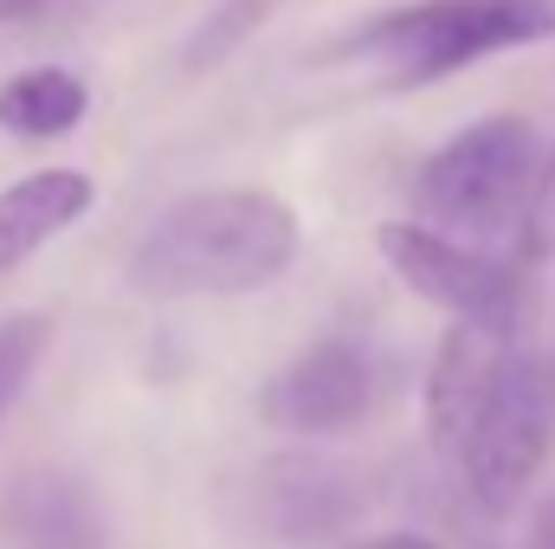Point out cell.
<instances>
[{
	"label": "cell",
	"mask_w": 555,
	"mask_h": 549,
	"mask_svg": "<svg viewBox=\"0 0 555 549\" xmlns=\"http://www.w3.org/2000/svg\"><path fill=\"white\" fill-rule=\"evenodd\" d=\"M304 246L297 207L272 188H207L149 220L130 278L149 297H233L291 272Z\"/></svg>",
	"instance_id": "cell-1"
},
{
	"label": "cell",
	"mask_w": 555,
	"mask_h": 549,
	"mask_svg": "<svg viewBox=\"0 0 555 549\" xmlns=\"http://www.w3.org/2000/svg\"><path fill=\"white\" fill-rule=\"evenodd\" d=\"M555 33V0H401L375 20H362L336 59H356L382 72V85H439L478 59L537 46Z\"/></svg>",
	"instance_id": "cell-2"
},
{
	"label": "cell",
	"mask_w": 555,
	"mask_h": 549,
	"mask_svg": "<svg viewBox=\"0 0 555 549\" xmlns=\"http://www.w3.org/2000/svg\"><path fill=\"white\" fill-rule=\"evenodd\" d=\"M414 207L426 227L498 240L543 207V149L524 117H478L414 175Z\"/></svg>",
	"instance_id": "cell-3"
},
{
	"label": "cell",
	"mask_w": 555,
	"mask_h": 549,
	"mask_svg": "<svg viewBox=\"0 0 555 549\" xmlns=\"http://www.w3.org/2000/svg\"><path fill=\"white\" fill-rule=\"evenodd\" d=\"M550 433H555V382L537 356H511L498 395L485 420L472 426L459 465H465V485H472V505L485 518H511L537 478V465L550 459Z\"/></svg>",
	"instance_id": "cell-4"
},
{
	"label": "cell",
	"mask_w": 555,
	"mask_h": 549,
	"mask_svg": "<svg viewBox=\"0 0 555 549\" xmlns=\"http://www.w3.org/2000/svg\"><path fill=\"white\" fill-rule=\"evenodd\" d=\"M375 246H382V259L395 266V278L414 297L465 317V323H504V330H517L524 291H517V272L504 259H491V253H478L459 233L426 227V220H382Z\"/></svg>",
	"instance_id": "cell-5"
},
{
	"label": "cell",
	"mask_w": 555,
	"mask_h": 549,
	"mask_svg": "<svg viewBox=\"0 0 555 549\" xmlns=\"http://www.w3.org/2000/svg\"><path fill=\"white\" fill-rule=\"evenodd\" d=\"M517 343L504 323H465L452 317V330L439 336V356H433V375H426V439L439 452H465L472 426L485 420L504 369H511Z\"/></svg>",
	"instance_id": "cell-6"
},
{
	"label": "cell",
	"mask_w": 555,
	"mask_h": 549,
	"mask_svg": "<svg viewBox=\"0 0 555 549\" xmlns=\"http://www.w3.org/2000/svg\"><path fill=\"white\" fill-rule=\"evenodd\" d=\"M369 401H375L369 356L356 343H310L266 382L259 413L284 433H349L369 413Z\"/></svg>",
	"instance_id": "cell-7"
},
{
	"label": "cell",
	"mask_w": 555,
	"mask_h": 549,
	"mask_svg": "<svg viewBox=\"0 0 555 549\" xmlns=\"http://www.w3.org/2000/svg\"><path fill=\"white\" fill-rule=\"evenodd\" d=\"M246 511L278 544H317V537H336L362 511V491H356V478L343 465H323L310 452H278L253 472Z\"/></svg>",
	"instance_id": "cell-8"
},
{
	"label": "cell",
	"mask_w": 555,
	"mask_h": 549,
	"mask_svg": "<svg viewBox=\"0 0 555 549\" xmlns=\"http://www.w3.org/2000/svg\"><path fill=\"white\" fill-rule=\"evenodd\" d=\"M0 537L13 549H111V524L78 472L26 465L0 491Z\"/></svg>",
	"instance_id": "cell-9"
},
{
	"label": "cell",
	"mask_w": 555,
	"mask_h": 549,
	"mask_svg": "<svg viewBox=\"0 0 555 549\" xmlns=\"http://www.w3.org/2000/svg\"><path fill=\"white\" fill-rule=\"evenodd\" d=\"M98 207V181L85 168H33L0 188V278L20 272L33 253H46L59 233H72Z\"/></svg>",
	"instance_id": "cell-10"
},
{
	"label": "cell",
	"mask_w": 555,
	"mask_h": 549,
	"mask_svg": "<svg viewBox=\"0 0 555 549\" xmlns=\"http://www.w3.org/2000/svg\"><path fill=\"white\" fill-rule=\"evenodd\" d=\"M91 111V85L72 65H26L0 85V130L20 142L72 137Z\"/></svg>",
	"instance_id": "cell-11"
},
{
	"label": "cell",
	"mask_w": 555,
	"mask_h": 549,
	"mask_svg": "<svg viewBox=\"0 0 555 549\" xmlns=\"http://www.w3.org/2000/svg\"><path fill=\"white\" fill-rule=\"evenodd\" d=\"M46 349H52V317L20 310V317L0 323V413L20 401V388L33 382V369L46 362Z\"/></svg>",
	"instance_id": "cell-12"
},
{
	"label": "cell",
	"mask_w": 555,
	"mask_h": 549,
	"mask_svg": "<svg viewBox=\"0 0 555 549\" xmlns=\"http://www.w3.org/2000/svg\"><path fill=\"white\" fill-rule=\"evenodd\" d=\"M272 7H278V0H227V7H220V13H214L201 33H194V46H188V65H194V72L220 65L233 46H246V39L259 33V20H266Z\"/></svg>",
	"instance_id": "cell-13"
},
{
	"label": "cell",
	"mask_w": 555,
	"mask_h": 549,
	"mask_svg": "<svg viewBox=\"0 0 555 549\" xmlns=\"http://www.w3.org/2000/svg\"><path fill=\"white\" fill-rule=\"evenodd\" d=\"M524 549H555V498H543L530 511V531H524Z\"/></svg>",
	"instance_id": "cell-14"
},
{
	"label": "cell",
	"mask_w": 555,
	"mask_h": 549,
	"mask_svg": "<svg viewBox=\"0 0 555 549\" xmlns=\"http://www.w3.org/2000/svg\"><path fill=\"white\" fill-rule=\"evenodd\" d=\"M349 549H439L433 537H414V531H382V537H362V544Z\"/></svg>",
	"instance_id": "cell-15"
},
{
	"label": "cell",
	"mask_w": 555,
	"mask_h": 549,
	"mask_svg": "<svg viewBox=\"0 0 555 549\" xmlns=\"http://www.w3.org/2000/svg\"><path fill=\"white\" fill-rule=\"evenodd\" d=\"M52 7H65V0H0V20H46Z\"/></svg>",
	"instance_id": "cell-16"
}]
</instances>
